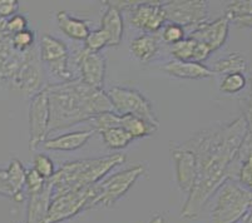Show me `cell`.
I'll return each instance as SVG.
<instances>
[{"mask_svg":"<svg viewBox=\"0 0 252 223\" xmlns=\"http://www.w3.org/2000/svg\"><path fill=\"white\" fill-rule=\"evenodd\" d=\"M47 179L43 178L38 172L34 168L27 171V181H25V186H27V192L28 194H33V193L39 192L44 188Z\"/></svg>","mask_w":252,"mask_h":223,"instance_id":"cell-35","label":"cell"},{"mask_svg":"<svg viewBox=\"0 0 252 223\" xmlns=\"http://www.w3.org/2000/svg\"><path fill=\"white\" fill-rule=\"evenodd\" d=\"M57 23H58V27L62 33L65 34L68 38L74 39V40H86L87 36L91 33L88 22L75 18L74 15L65 10L58 11Z\"/></svg>","mask_w":252,"mask_h":223,"instance_id":"cell-20","label":"cell"},{"mask_svg":"<svg viewBox=\"0 0 252 223\" xmlns=\"http://www.w3.org/2000/svg\"><path fill=\"white\" fill-rule=\"evenodd\" d=\"M252 207V191L227 181L219 191L216 204L212 210V223H237Z\"/></svg>","mask_w":252,"mask_h":223,"instance_id":"cell-4","label":"cell"},{"mask_svg":"<svg viewBox=\"0 0 252 223\" xmlns=\"http://www.w3.org/2000/svg\"><path fill=\"white\" fill-rule=\"evenodd\" d=\"M185 28L181 27L178 24H167L163 28V32H162V38L166 41L167 44L175 45L180 41H182L185 39Z\"/></svg>","mask_w":252,"mask_h":223,"instance_id":"cell-33","label":"cell"},{"mask_svg":"<svg viewBox=\"0 0 252 223\" xmlns=\"http://www.w3.org/2000/svg\"><path fill=\"white\" fill-rule=\"evenodd\" d=\"M158 41L157 38L152 34H142L130 41L129 50L134 58L138 59L142 63H148L157 55Z\"/></svg>","mask_w":252,"mask_h":223,"instance_id":"cell-21","label":"cell"},{"mask_svg":"<svg viewBox=\"0 0 252 223\" xmlns=\"http://www.w3.org/2000/svg\"><path fill=\"white\" fill-rule=\"evenodd\" d=\"M230 23V19L226 15H222L214 22H206L193 28L189 34V38L198 43H203L210 47V49L214 53L223 47L227 40Z\"/></svg>","mask_w":252,"mask_h":223,"instance_id":"cell-15","label":"cell"},{"mask_svg":"<svg viewBox=\"0 0 252 223\" xmlns=\"http://www.w3.org/2000/svg\"><path fill=\"white\" fill-rule=\"evenodd\" d=\"M246 134L247 122L241 116L230 123L205 128L181 143L197 159L196 182L187 194L181 217L198 220L215 193L232 179V165Z\"/></svg>","mask_w":252,"mask_h":223,"instance_id":"cell-1","label":"cell"},{"mask_svg":"<svg viewBox=\"0 0 252 223\" xmlns=\"http://www.w3.org/2000/svg\"><path fill=\"white\" fill-rule=\"evenodd\" d=\"M103 4L105 5V10L100 19V29L108 34L109 47H118L123 39V29H125L122 11L105 1H103Z\"/></svg>","mask_w":252,"mask_h":223,"instance_id":"cell-19","label":"cell"},{"mask_svg":"<svg viewBox=\"0 0 252 223\" xmlns=\"http://www.w3.org/2000/svg\"><path fill=\"white\" fill-rule=\"evenodd\" d=\"M127 157L122 153L67 162L50 178L53 197L75 192L94 186L104 179L113 168L123 164Z\"/></svg>","mask_w":252,"mask_h":223,"instance_id":"cell-3","label":"cell"},{"mask_svg":"<svg viewBox=\"0 0 252 223\" xmlns=\"http://www.w3.org/2000/svg\"><path fill=\"white\" fill-rule=\"evenodd\" d=\"M4 35V34H0V39H1V36H3Z\"/></svg>","mask_w":252,"mask_h":223,"instance_id":"cell-45","label":"cell"},{"mask_svg":"<svg viewBox=\"0 0 252 223\" xmlns=\"http://www.w3.org/2000/svg\"><path fill=\"white\" fill-rule=\"evenodd\" d=\"M74 61L81 73L79 79L93 88L102 89L107 69L104 55L100 53L89 52L88 49L83 48L75 53Z\"/></svg>","mask_w":252,"mask_h":223,"instance_id":"cell-13","label":"cell"},{"mask_svg":"<svg viewBox=\"0 0 252 223\" xmlns=\"http://www.w3.org/2000/svg\"><path fill=\"white\" fill-rule=\"evenodd\" d=\"M247 78L242 73H232L224 75L220 86V91L224 94H236L246 87Z\"/></svg>","mask_w":252,"mask_h":223,"instance_id":"cell-27","label":"cell"},{"mask_svg":"<svg viewBox=\"0 0 252 223\" xmlns=\"http://www.w3.org/2000/svg\"><path fill=\"white\" fill-rule=\"evenodd\" d=\"M119 127H122L126 132L129 133L133 139H136V138L148 137V135L155 134L158 130L157 126L150 123V122L141 118V117L133 116V114L121 116Z\"/></svg>","mask_w":252,"mask_h":223,"instance_id":"cell-23","label":"cell"},{"mask_svg":"<svg viewBox=\"0 0 252 223\" xmlns=\"http://www.w3.org/2000/svg\"><path fill=\"white\" fill-rule=\"evenodd\" d=\"M93 123V130L98 133H102L103 130L109 129L113 127H119L121 123V116L117 114L116 112H107V113H102L94 119H92Z\"/></svg>","mask_w":252,"mask_h":223,"instance_id":"cell-30","label":"cell"},{"mask_svg":"<svg viewBox=\"0 0 252 223\" xmlns=\"http://www.w3.org/2000/svg\"><path fill=\"white\" fill-rule=\"evenodd\" d=\"M146 168L143 164H134L127 169L112 174L98 183L99 201L98 206L113 207L126 193L133 187L134 183L143 176Z\"/></svg>","mask_w":252,"mask_h":223,"instance_id":"cell-9","label":"cell"},{"mask_svg":"<svg viewBox=\"0 0 252 223\" xmlns=\"http://www.w3.org/2000/svg\"><path fill=\"white\" fill-rule=\"evenodd\" d=\"M42 84V59L39 55V49H36V47L34 45L32 49L24 53V61L14 77L9 82L8 87L13 92L33 98L35 94L43 91Z\"/></svg>","mask_w":252,"mask_h":223,"instance_id":"cell-7","label":"cell"},{"mask_svg":"<svg viewBox=\"0 0 252 223\" xmlns=\"http://www.w3.org/2000/svg\"><path fill=\"white\" fill-rule=\"evenodd\" d=\"M28 27V20L22 14H15L14 17L9 18L8 22V34L14 35V34L20 33V32L27 31Z\"/></svg>","mask_w":252,"mask_h":223,"instance_id":"cell-36","label":"cell"},{"mask_svg":"<svg viewBox=\"0 0 252 223\" xmlns=\"http://www.w3.org/2000/svg\"><path fill=\"white\" fill-rule=\"evenodd\" d=\"M34 41H35V35H34V32L32 31H24L20 32V33L14 34L11 35V43H13V47L18 52H27V50L32 49L34 47Z\"/></svg>","mask_w":252,"mask_h":223,"instance_id":"cell-32","label":"cell"},{"mask_svg":"<svg viewBox=\"0 0 252 223\" xmlns=\"http://www.w3.org/2000/svg\"><path fill=\"white\" fill-rule=\"evenodd\" d=\"M49 99L45 88L32 98L29 107V149L34 151L49 134Z\"/></svg>","mask_w":252,"mask_h":223,"instance_id":"cell-11","label":"cell"},{"mask_svg":"<svg viewBox=\"0 0 252 223\" xmlns=\"http://www.w3.org/2000/svg\"><path fill=\"white\" fill-rule=\"evenodd\" d=\"M242 223H252V207L250 208L249 212L244 216V218H242Z\"/></svg>","mask_w":252,"mask_h":223,"instance_id":"cell-42","label":"cell"},{"mask_svg":"<svg viewBox=\"0 0 252 223\" xmlns=\"http://www.w3.org/2000/svg\"><path fill=\"white\" fill-rule=\"evenodd\" d=\"M23 223H27V222H23Z\"/></svg>","mask_w":252,"mask_h":223,"instance_id":"cell-46","label":"cell"},{"mask_svg":"<svg viewBox=\"0 0 252 223\" xmlns=\"http://www.w3.org/2000/svg\"><path fill=\"white\" fill-rule=\"evenodd\" d=\"M250 96H252V72L250 75Z\"/></svg>","mask_w":252,"mask_h":223,"instance_id":"cell-44","label":"cell"},{"mask_svg":"<svg viewBox=\"0 0 252 223\" xmlns=\"http://www.w3.org/2000/svg\"><path fill=\"white\" fill-rule=\"evenodd\" d=\"M103 138V142L108 148L111 149H123L133 141L132 135L126 132L122 127H113L109 129H105L100 133Z\"/></svg>","mask_w":252,"mask_h":223,"instance_id":"cell-25","label":"cell"},{"mask_svg":"<svg viewBox=\"0 0 252 223\" xmlns=\"http://www.w3.org/2000/svg\"><path fill=\"white\" fill-rule=\"evenodd\" d=\"M18 9H19L18 0H0V18L9 19L14 17Z\"/></svg>","mask_w":252,"mask_h":223,"instance_id":"cell-37","label":"cell"},{"mask_svg":"<svg viewBox=\"0 0 252 223\" xmlns=\"http://www.w3.org/2000/svg\"><path fill=\"white\" fill-rule=\"evenodd\" d=\"M163 4L164 1H157V0L138 1L129 10L130 24L146 32V34L158 32L167 22Z\"/></svg>","mask_w":252,"mask_h":223,"instance_id":"cell-12","label":"cell"},{"mask_svg":"<svg viewBox=\"0 0 252 223\" xmlns=\"http://www.w3.org/2000/svg\"><path fill=\"white\" fill-rule=\"evenodd\" d=\"M105 47H109V36L100 28L97 31L91 32L84 40V48L89 52L100 53V50Z\"/></svg>","mask_w":252,"mask_h":223,"instance_id":"cell-28","label":"cell"},{"mask_svg":"<svg viewBox=\"0 0 252 223\" xmlns=\"http://www.w3.org/2000/svg\"><path fill=\"white\" fill-rule=\"evenodd\" d=\"M34 167L33 168L38 172L43 178L50 179L54 174H56V169H54V163H53L52 158L48 157L47 155H36L33 160Z\"/></svg>","mask_w":252,"mask_h":223,"instance_id":"cell-31","label":"cell"},{"mask_svg":"<svg viewBox=\"0 0 252 223\" xmlns=\"http://www.w3.org/2000/svg\"><path fill=\"white\" fill-rule=\"evenodd\" d=\"M172 160L175 163L176 179L182 192L189 194L193 187L197 178V159L196 156L189 149L185 148L182 144L171 143Z\"/></svg>","mask_w":252,"mask_h":223,"instance_id":"cell-14","label":"cell"},{"mask_svg":"<svg viewBox=\"0 0 252 223\" xmlns=\"http://www.w3.org/2000/svg\"><path fill=\"white\" fill-rule=\"evenodd\" d=\"M211 53H212V50L210 49V47H207V45L203 44V43H198V41H197L193 62L194 63H202V62H205L206 59L210 57Z\"/></svg>","mask_w":252,"mask_h":223,"instance_id":"cell-38","label":"cell"},{"mask_svg":"<svg viewBox=\"0 0 252 223\" xmlns=\"http://www.w3.org/2000/svg\"><path fill=\"white\" fill-rule=\"evenodd\" d=\"M224 15L232 22L236 18L252 15V0H237L232 1L224 9Z\"/></svg>","mask_w":252,"mask_h":223,"instance_id":"cell-29","label":"cell"},{"mask_svg":"<svg viewBox=\"0 0 252 223\" xmlns=\"http://www.w3.org/2000/svg\"><path fill=\"white\" fill-rule=\"evenodd\" d=\"M232 23L240 28H252V15L236 18V19L232 20Z\"/></svg>","mask_w":252,"mask_h":223,"instance_id":"cell-40","label":"cell"},{"mask_svg":"<svg viewBox=\"0 0 252 223\" xmlns=\"http://www.w3.org/2000/svg\"><path fill=\"white\" fill-rule=\"evenodd\" d=\"M150 223H164V220L162 216H155V217L150 221Z\"/></svg>","mask_w":252,"mask_h":223,"instance_id":"cell-43","label":"cell"},{"mask_svg":"<svg viewBox=\"0 0 252 223\" xmlns=\"http://www.w3.org/2000/svg\"><path fill=\"white\" fill-rule=\"evenodd\" d=\"M167 20L181 27H198L208 20V5L205 0L164 1Z\"/></svg>","mask_w":252,"mask_h":223,"instance_id":"cell-10","label":"cell"},{"mask_svg":"<svg viewBox=\"0 0 252 223\" xmlns=\"http://www.w3.org/2000/svg\"><path fill=\"white\" fill-rule=\"evenodd\" d=\"M247 68H249V64H247L245 55L238 52H233L215 62L214 66H212V72L215 74L224 75L232 74V73L245 74L247 72Z\"/></svg>","mask_w":252,"mask_h":223,"instance_id":"cell-22","label":"cell"},{"mask_svg":"<svg viewBox=\"0 0 252 223\" xmlns=\"http://www.w3.org/2000/svg\"><path fill=\"white\" fill-rule=\"evenodd\" d=\"M197 47V41L191 38H185L177 44L172 45L171 54L176 61L180 62H193L194 50Z\"/></svg>","mask_w":252,"mask_h":223,"instance_id":"cell-26","label":"cell"},{"mask_svg":"<svg viewBox=\"0 0 252 223\" xmlns=\"http://www.w3.org/2000/svg\"><path fill=\"white\" fill-rule=\"evenodd\" d=\"M94 134V130H78V132L65 133L58 137L45 139L42 147L48 151L70 152L77 151L88 143V141Z\"/></svg>","mask_w":252,"mask_h":223,"instance_id":"cell-17","label":"cell"},{"mask_svg":"<svg viewBox=\"0 0 252 223\" xmlns=\"http://www.w3.org/2000/svg\"><path fill=\"white\" fill-rule=\"evenodd\" d=\"M49 99V134L59 129L92 121L107 112H114L108 94L81 79L45 87Z\"/></svg>","mask_w":252,"mask_h":223,"instance_id":"cell-2","label":"cell"},{"mask_svg":"<svg viewBox=\"0 0 252 223\" xmlns=\"http://www.w3.org/2000/svg\"><path fill=\"white\" fill-rule=\"evenodd\" d=\"M0 196H5L9 197V198L13 197L11 188L10 186H9L6 169H0Z\"/></svg>","mask_w":252,"mask_h":223,"instance_id":"cell-39","label":"cell"},{"mask_svg":"<svg viewBox=\"0 0 252 223\" xmlns=\"http://www.w3.org/2000/svg\"><path fill=\"white\" fill-rule=\"evenodd\" d=\"M162 69L171 77L180 78V79H206L215 75L212 69L203 65L202 63H194V62L172 61L168 62Z\"/></svg>","mask_w":252,"mask_h":223,"instance_id":"cell-18","label":"cell"},{"mask_svg":"<svg viewBox=\"0 0 252 223\" xmlns=\"http://www.w3.org/2000/svg\"><path fill=\"white\" fill-rule=\"evenodd\" d=\"M238 183L246 190L252 191V155L247 156L237 173Z\"/></svg>","mask_w":252,"mask_h":223,"instance_id":"cell-34","label":"cell"},{"mask_svg":"<svg viewBox=\"0 0 252 223\" xmlns=\"http://www.w3.org/2000/svg\"><path fill=\"white\" fill-rule=\"evenodd\" d=\"M6 174H8L9 186L11 188L13 197L11 199L14 202L24 201V194H23V188L27 181V171L24 165L19 159H11L9 163V167L6 168Z\"/></svg>","mask_w":252,"mask_h":223,"instance_id":"cell-24","label":"cell"},{"mask_svg":"<svg viewBox=\"0 0 252 223\" xmlns=\"http://www.w3.org/2000/svg\"><path fill=\"white\" fill-rule=\"evenodd\" d=\"M107 94L117 114H133L159 127V122L153 110L152 103L139 91L126 87H112Z\"/></svg>","mask_w":252,"mask_h":223,"instance_id":"cell-6","label":"cell"},{"mask_svg":"<svg viewBox=\"0 0 252 223\" xmlns=\"http://www.w3.org/2000/svg\"><path fill=\"white\" fill-rule=\"evenodd\" d=\"M39 55L50 74L62 80V83L74 80L69 68V49L63 40L49 34H43L39 43Z\"/></svg>","mask_w":252,"mask_h":223,"instance_id":"cell-8","label":"cell"},{"mask_svg":"<svg viewBox=\"0 0 252 223\" xmlns=\"http://www.w3.org/2000/svg\"><path fill=\"white\" fill-rule=\"evenodd\" d=\"M53 199V185L50 179H47L44 188L39 192L29 194L28 215L27 223H44L47 220L49 207Z\"/></svg>","mask_w":252,"mask_h":223,"instance_id":"cell-16","label":"cell"},{"mask_svg":"<svg viewBox=\"0 0 252 223\" xmlns=\"http://www.w3.org/2000/svg\"><path fill=\"white\" fill-rule=\"evenodd\" d=\"M98 201H99L98 183L84 190L53 197L44 223H62L70 220L81 212L97 207Z\"/></svg>","mask_w":252,"mask_h":223,"instance_id":"cell-5","label":"cell"},{"mask_svg":"<svg viewBox=\"0 0 252 223\" xmlns=\"http://www.w3.org/2000/svg\"><path fill=\"white\" fill-rule=\"evenodd\" d=\"M8 22L6 18H0V34L8 33Z\"/></svg>","mask_w":252,"mask_h":223,"instance_id":"cell-41","label":"cell"}]
</instances>
